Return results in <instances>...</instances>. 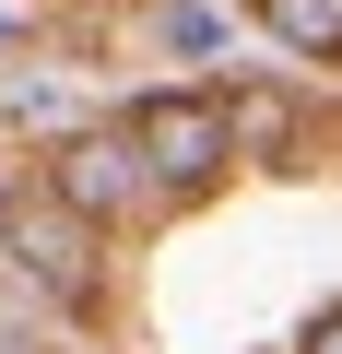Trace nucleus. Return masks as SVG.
Returning <instances> with one entry per match:
<instances>
[{
	"label": "nucleus",
	"mask_w": 342,
	"mask_h": 354,
	"mask_svg": "<svg viewBox=\"0 0 342 354\" xmlns=\"http://www.w3.org/2000/svg\"><path fill=\"white\" fill-rule=\"evenodd\" d=\"M118 130L142 142L153 189H201V177H225V165H236V118H225V95H142Z\"/></svg>",
	"instance_id": "f257e3e1"
},
{
	"label": "nucleus",
	"mask_w": 342,
	"mask_h": 354,
	"mask_svg": "<svg viewBox=\"0 0 342 354\" xmlns=\"http://www.w3.org/2000/svg\"><path fill=\"white\" fill-rule=\"evenodd\" d=\"M0 248H12V272H24V283L83 295V213H71L59 189H12V201H0Z\"/></svg>",
	"instance_id": "f03ea898"
},
{
	"label": "nucleus",
	"mask_w": 342,
	"mask_h": 354,
	"mask_svg": "<svg viewBox=\"0 0 342 354\" xmlns=\"http://www.w3.org/2000/svg\"><path fill=\"white\" fill-rule=\"evenodd\" d=\"M48 189H59L83 225H106V213H130V201L153 189V165H142V142H130V130H83V142L48 165Z\"/></svg>",
	"instance_id": "7ed1b4c3"
},
{
	"label": "nucleus",
	"mask_w": 342,
	"mask_h": 354,
	"mask_svg": "<svg viewBox=\"0 0 342 354\" xmlns=\"http://www.w3.org/2000/svg\"><path fill=\"white\" fill-rule=\"evenodd\" d=\"M260 24H272L295 59H342V0H260Z\"/></svg>",
	"instance_id": "20e7f679"
},
{
	"label": "nucleus",
	"mask_w": 342,
	"mask_h": 354,
	"mask_svg": "<svg viewBox=\"0 0 342 354\" xmlns=\"http://www.w3.org/2000/svg\"><path fill=\"white\" fill-rule=\"evenodd\" d=\"M307 354H342V307H330V319H319V330H307Z\"/></svg>",
	"instance_id": "39448f33"
},
{
	"label": "nucleus",
	"mask_w": 342,
	"mask_h": 354,
	"mask_svg": "<svg viewBox=\"0 0 342 354\" xmlns=\"http://www.w3.org/2000/svg\"><path fill=\"white\" fill-rule=\"evenodd\" d=\"M12 36H24V0H0V48H12Z\"/></svg>",
	"instance_id": "423d86ee"
}]
</instances>
